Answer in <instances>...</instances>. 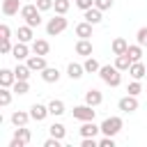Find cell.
Wrapping results in <instances>:
<instances>
[{
    "instance_id": "obj_1",
    "label": "cell",
    "mask_w": 147,
    "mask_h": 147,
    "mask_svg": "<svg viewBox=\"0 0 147 147\" xmlns=\"http://www.w3.org/2000/svg\"><path fill=\"white\" fill-rule=\"evenodd\" d=\"M99 76H101V80H103L106 85H110V87H117V85L122 83V71H119L115 64H101Z\"/></svg>"
},
{
    "instance_id": "obj_2",
    "label": "cell",
    "mask_w": 147,
    "mask_h": 147,
    "mask_svg": "<svg viewBox=\"0 0 147 147\" xmlns=\"http://www.w3.org/2000/svg\"><path fill=\"white\" fill-rule=\"evenodd\" d=\"M21 18H23L28 25L39 28V25H41V9H39L37 5H23V7H21Z\"/></svg>"
},
{
    "instance_id": "obj_3",
    "label": "cell",
    "mask_w": 147,
    "mask_h": 147,
    "mask_svg": "<svg viewBox=\"0 0 147 147\" xmlns=\"http://www.w3.org/2000/svg\"><path fill=\"white\" fill-rule=\"evenodd\" d=\"M67 25H69V21L64 18V14H55V18H48L46 32H48V37H55V34H62L67 30Z\"/></svg>"
},
{
    "instance_id": "obj_4",
    "label": "cell",
    "mask_w": 147,
    "mask_h": 147,
    "mask_svg": "<svg viewBox=\"0 0 147 147\" xmlns=\"http://www.w3.org/2000/svg\"><path fill=\"white\" fill-rule=\"evenodd\" d=\"M122 126H124L122 117L113 115V117H106V119L101 122V133H103V136H117V133L122 131Z\"/></svg>"
},
{
    "instance_id": "obj_5",
    "label": "cell",
    "mask_w": 147,
    "mask_h": 147,
    "mask_svg": "<svg viewBox=\"0 0 147 147\" xmlns=\"http://www.w3.org/2000/svg\"><path fill=\"white\" fill-rule=\"evenodd\" d=\"M71 115H74V119H78V122H90V119H94L96 110H94V106L83 103V106H74Z\"/></svg>"
},
{
    "instance_id": "obj_6",
    "label": "cell",
    "mask_w": 147,
    "mask_h": 147,
    "mask_svg": "<svg viewBox=\"0 0 147 147\" xmlns=\"http://www.w3.org/2000/svg\"><path fill=\"white\" fill-rule=\"evenodd\" d=\"M30 140H32L30 129H25V126H16V131H14V138H11L9 147H25V145H30Z\"/></svg>"
},
{
    "instance_id": "obj_7",
    "label": "cell",
    "mask_w": 147,
    "mask_h": 147,
    "mask_svg": "<svg viewBox=\"0 0 147 147\" xmlns=\"http://www.w3.org/2000/svg\"><path fill=\"white\" fill-rule=\"evenodd\" d=\"M117 108H119L122 113H133V110H138V96H133V94L122 96V99L117 101Z\"/></svg>"
},
{
    "instance_id": "obj_8",
    "label": "cell",
    "mask_w": 147,
    "mask_h": 147,
    "mask_svg": "<svg viewBox=\"0 0 147 147\" xmlns=\"http://www.w3.org/2000/svg\"><path fill=\"white\" fill-rule=\"evenodd\" d=\"M48 115H51L48 106H44V103H32V106H30V117H32L34 122H44Z\"/></svg>"
},
{
    "instance_id": "obj_9",
    "label": "cell",
    "mask_w": 147,
    "mask_h": 147,
    "mask_svg": "<svg viewBox=\"0 0 147 147\" xmlns=\"http://www.w3.org/2000/svg\"><path fill=\"white\" fill-rule=\"evenodd\" d=\"M25 64H28L32 71H44V69L48 67V64H46V55H37V53H34V55H30Z\"/></svg>"
},
{
    "instance_id": "obj_10",
    "label": "cell",
    "mask_w": 147,
    "mask_h": 147,
    "mask_svg": "<svg viewBox=\"0 0 147 147\" xmlns=\"http://www.w3.org/2000/svg\"><path fill=\"white\" fill-rule=\"evenodd\" d=\"M78 131H80L83 138H96V133H101V126H96L94 119H90V122H83V126Z\"/></svg>"
},
{
    "instance_id": "obj_11",
    "label": "cell",
    "mask_w": 147,
    "mask_h": 147,
    "mask_svg": "<svg viewBox=\"0 0 147 147\" xmlns=\"http://www.w3.org/2000/svg\"><path fill=\"white\" fill-rule=\"evenodd\" d=\"M129 74H131L133 80H140V78L147 76V64H142V60H138V62H133V64L129 67Z\"/></svg>"
},
{
    "instance_id": "obj_12",
    "label": "cell",
    "mask_w": 147,
    "mask_h": 147,
    "mask_svg": "<svg viewBox=\"0 0 147 147\" xmlns=\"http://www.w3.org/2000/svg\"><path fill=\"white\" fill-rule=\"evenodd\" d=\"M11 55L21 62V60H28L30 57V48H28V44L25 41H18V44H14V48H11Z\"/></svg>"
},
{
    "instance_id": "obj_13",
    "label": "cell",
    "mask_w": 147,
    "mask_h": 147,
    "mask_svg": "<svg viewBox=\"0 0 147 147\" xmlns=\"http://www.w3.org/2000/svg\"><path fill=\"white\" fill-rule=\"evenodd\" d=\"M83 18L87 21V23H92V25H96V23H101V9L99 7H90V9H85L83 11Z\"/></svg>"
},
{
    "instance_id": "obj_14",
    "label": "cell",
    "mask_w": 147,
    "mask_h": 147,
    "mask_svg": "<svg viewBox=\"0 0 147 147\" xmlns=\"http://www.w3.org/2000/svg\"><path fill=\"white\" fill-rule=\"evenodd\" d=\"M74 32H76V37H78V39H90V37H92V23L80 21V23L74 28Z\"/></svg>"
},
{
    "instance_id": "obj_15",
    "label": "cell",
    "mask_w": 147,
    "mask_h": 147,
    "mask_svg": "<svg viewBox=\"0 0 147 147\" xmlns=\"http://www.w3.org/2000/svg\"><path fill=\"white\" fill-rule=\"evenodd\" d=\"M83 74H87L83 64H78V62H69V67H67V76H69L71 80H78V78H83Z\"/></svg>"
},
{
    "instance_id": "obj_16",
    "label": "cell",
    "mask_w": 147,
    "mask_h": 147,
    "mask_svg": "<svg viewBox=\"0 0 147 147\" xmlns=\"http://www.w3.org/2000/svg\"><path fill=\"white\" fill-rule=\"evenodd\" d=\"M16 83L14 69H0V87H11Z\"/></svg>"
},
{
    "instance_id": "obj_17",
    "label": "cell",
    "mask_w": 147,
    "mask_h": 147,
    "mask_svg": "<svg viewBox=\"0 0 147 147\" xmlns=\"http://www.w3.org/2000/svg\"><path fill=\"white\" fill-rule=\"evenodd\" d=\"M21 11V0H2V14L5 16H14Z\"/></svg>"
},
{
    "instance_id": "obj_18",
    "label": "cell",
    "mask_w": 147,
    "mask_h": 147,
    "mask_svg": "<svg viewBox=\"0 0 147 147\" xmlns=\"http://www.w3.org/2000/svg\"><path fill=\"white\" fill-rule=\"evenodd\" d=\"M101 101H103V94H101L99 90L90 87V90L85 92V103H90V106H94V108H96V106H99Z\"/></svg>"
},
{
    "instance_id": "obj_19",
    "label": "cell",
    "mask_w": 147,
    "mask_h": 147,
    "mask_svg": "<svg viewBox=\"0 0 147 147\" xmlns=\"http://www.w3.org/2000/svg\"><path fill=\"white\" fill-rule=\"evenodd\" d=\"M30 119H32V117H30V113H25V110H14V113H11V124H14V126H25Z\"/></svg>"
},
{
    "instance_id": "obj_20",
    "label": "cell",
    "mask_w": 147,
    "mask_h": 147,
    "mask_svg": "<svg viewBox=\"0 0 147 147\" xmlns=\"http://www.w3.org/2000/svg\"><path fill=\"white\" fill-rule=\"evenodd\" d=\"M126 48H129V41H126L124 37H117V39H113V44H110L113 55H122V53H126Z\"/></svg>"
},
{
    "instance_id": "obj_21",
    "label": "cell",
    "mask_w": 147,
    "mask_h": 147,
    "mask_svg": "<svg viewBox=\"0 0 147 147\" xmlns=\"http://www.w3.org/2000/svg\"><path fill=\"white\" fill-rule=\"evenodd\" d=\"M76 53L83 55V57H90L92 55V41L90 39H78L76 41Z\"/></svg>"
},
{
    "instance_id": "obj_22",
    "label": "cell",
    "mask_w": 147,
    "mask_h": 147,
    "mask_svg": "<svg viewBox=\"0 0 147 147\" xmlns=\"http://www.w3.org/2000/svg\"><path fill=\"white\" fill-rule=\"evenodd\" d=\"M48 51H51V44H48L46 39H34V41H32V53H37V55H48Z\"/></svg>"
},
{
    "instance_id": "obj_23",
    "label": "cell",
    "mask_w": 147,
    "mask_h": 147,
    "mask_svg": "<svg viewBox=\"0 0 147 147\" xmlns=\"http://www.w3.org/2000/svg\"><path fill=\"white\" fill-rule=\"evenodd\" d=\"M133 64V60L129 57V53H122V55H115V67L119 71H129V67Z\"/></svg>"
},
{
    "instance_id": "obj_24",
    "label": "cell",
    "mask_w": 147,
    "mask_h": 147,
    "mask_svg": "<svg viewBox=\"0 0 147 147\" xmlns=\"http://www.w3.org/2000/svg\"><path fill=\"white\" fill-rule=\"evenodd\" d=\"M39 74H41V78H44L46 83H57V80H60V76H62L55 67H46V69H44V71H39Z\"/></svg>"
},
{
    "instance_id": "obj_25",
    "label": "cell",
    "mask_w": 147,
    "mask_h": 147,
    "mask_svg": "<svg viewBox=\"0 0 147 147\" xmlns=\"http://www.w3.org/2000/svg\"><path fill=\"white\" fill-rule=\"evenodd\" d=\"M16 37H18V41H25V44L32 41V37H34V34H32V25H28V23L21 25V28L16 30Z\"/></svg>"
},
{
    "instance_id": "obj_26",
    "label": "cell",
    "mask_w": 147,
    "mask_h": 147,
    "mask_svg": "<svg viewBox=\"0 0 147 147\" xmlns=\"http://www.w3.org/2000/svg\"><path fill=\"white\" fill-rule=\"evenodd\" d=\"M48 110H51V115H53V117H60V115H64V101H60V99H53V101L48 103Z\"/></svg>"
},
{
    "instance_id": "obj_27",
    "label": "cell",
    "mask_w": 147,
    "mask_h": 147,
    "mask_svg": "<svg viewBox=\"0 0 147 147\" xmlns=\"http://www.w3.org/2000/svg\"><path fill=\"white\" fill-rule=\"evenodd\" d=\"M126 53H129V57H131L133 62H138V60H142V46H140V44H129V48H126Z\"/></svg>"
},
{
    "instance_id": "obj_28",
    "label": "cell",
    "mask_w": 147,
    "mask_h": 147,
    "mask_svg": "<svg viewBox=\"0 0 147 147\" xmlns=\"http://www.w3.org/2000/svg\"><path fill=\"white\" fill-rule=\"evenodd\" d=\"M14 74H16V80H28V78H30V74H32V69H30L28 64H16Z\"/></svg>"
},
{
    "instance_id": "obj_29",
    "label": "cell",
    "mask_w": 147,
    "mask_h": 147,
    "mask_svg": "<svg viewBox=\"0 0 147 147\" xmlns=\"http://www.w3.org/2000/svg\"><path fill=\"white\" fill-rule=\"evenodd\" d=\"M48 133L53 136V138H64V133H67V129H64V124H60V122H53L51 126H48Z\"/></svg>"
},
{
    "instance_id": "obj_30",
    "label": "cell",
    "mask_w": 147,
    "mask_h": 147,
    "mask_svg": "<svg viewBox=\"0 0 147 147\" xmlns=\"http://www.w3.org/2000/svg\"><path fill=\"white\" fill-rule=\"evenodd\" d=\"M83 67H85V71H87V74H99V69H101V64H99L92 55H90V57H85Z\"/></svg>"
},
{
    "instance_id": "obj_31",
    "label": "cell",
    "mask_w": 147,
    "mask_h": 147,
    "mask_svg": "<svg viewBox=\"0 0 147 147\" xmlns=\"http://www.w3.org/2000/svg\"><path fill=\"white\" fill-rule=\"evenodd\" d=\"M11 90H14V94H28L30 92V83L28 80H16L11 85Z\"/></svg>"
},
{
    "instance_id": "obj_32",
    "label": "cell",
    "mask_w": 147,
    "mask_h": 147,
    "mask_svg": "<svg viewBox=\"0 0 147 147\" xmlns=\"http://www.w3.org/2000/svg\"><path fill=\"white\" fill-rule=\"evenodd\" d=\"M69 7H71V0H55V5H53L55 14H67Z\"/></svg>"
},
{
    "instance_id": "obj_33",
    "label": "cell",
    "mask_w": 147,
    "mask_h": 147,
    "mask_svg": "<svg viewBox=\"0 0 147 147\" xmlns=\"http://www.w3.org/2000/svg\"><path fill=\"white\" fill-rule=\"evenodd\" d=\"M11 87H2L0 90V106H9L11 103Z\"/></svg>"
},
{
    "instance_id": "obj_34",
    "label": "cell",
    "mask_w": 147,
    "mask_h": 147,
    "mask_svg": "<svg viewBox=\"0 0 147 147\" xmlns=\"http://www.w3.org/2000/svg\"><path fill=\"white\" fill-rule=\"evenodd\" d=\"M126 92H129V94H133V96H138V94L142 92V85H140V80H133V83H129Z\"/></svg>"
},
{
    "instance_id": "obj_35",
    "label": "cell",
    "mask_w": 147,
    "mask_h": 147,
    "mask_svg": "<svg viewBox=\"0 0 147 147\" xmlns=\"http://www.w3.org/2000/svg\"><path fill=\"white\" fill-rule=\"evenodd\" d=\"M0 41H2V44H0V53H2V55H9L11 48H14V46H11V39H0Z\"/></svg>"
},
{
    "instance_id": "obj_36",
    "label": "cell",
    "mask_w": 147,
    "mask_h": 147,
    "mask_svg": "<svg viewBox=\"0 0 147 147\" xmlns=\"http://www.w3.org/2000/svg\"><path fill=\"white\" fill-rule=\"evenodd\" d=\"M34 5H37V7L41 9V11H48V9H53V5H55V0H37Z\"/></svg>"
},
{
    "instance_id": "obj_37",
    "label": "cell",
    "mask_w": 147,
    "mask_h": 147,
    "mask_svg": "<svg viewBox=\"0 0 147 147\" xmlns=\"http://www.w3.org/2000/svg\"><path fill=\"white\" fill-rule=\"evenodd\" d=\"M136 41H138L140 46H147V28H140V30H138V34H136Z\"/></svg>"
},
{
    "instance_id": "obj_38",
    "label": "cell",
    "mask_w": 147,
    "mask_h": 147,
    "mask_svg": "<svg viewBox=\"0 0 147 147\" xmlns=\"http://www.w3.org/2000/svg\"><path fill=\"white\" fill-rule=\"evenodd\" d=\"M99 147H115V136H103L99 140Z\"/></svg>"
},
{
    "instance_id": "obj_39",
    "label": "cell",
    "mask_w": 147,
    "mask_h": 147,
    "mask_svg": "<svg viewBox=\"0 0 147 147\" xmlns=\"http://www.w3.org/2000/svg\"><path fill=\"white\" fill-rule=\"evenodd\" d=\"M94 7H99L101 11H106V9L113 7V0H94Z\"/></svg>"
},
{
    "instance_id": "obj_40",
    "label": "cell",
    "mask_w": 147,
    "mask_h": 147,
    "mask_svg": "<svg viewBox=\"0 0 147 147\" xmlns=\"http://www.w3.org/2000/svg\"><path fill=\"white\" fill-rule=\"evenodd\" d=\"M74 2H76V7H78V9H83V11H85V9H90V7H94V0H74Z\"/></svg>"
},
{
    "instance_id": "obj_41",
    "label": "cell",
    "mask_w": 147,
    "mask_h": 147,
    "mask_svg": "<svg viewBox=\"0 0 147 147\" xmlns=\"http://www.w3.org/2000/svg\"><path fill=\"white\" fill-rule=\"evenodd\" d=\"M0 39H11V30H9V25H7V23H2V25H0Z\"/></svg>"
},
{
    "instance_id": "obj_42",
    "label": "cell",
    "mask_w": 147,
    "mask_h": 147,
    "mask_svg": "<svg viewBox=\"0 0 147 147\" xmlns=\"http://www.w3.org/2000/svg\"><path fill=\"white\" fill-rule=\"evenodd\" d=\"M80 147H99V140L96 138H83L80 140Z\"/></svg>"
},
{
    "instance_id": "obj_43",
    "label": "cell",
    "mask_w": 147,
    "mask_h": 147,
    "mask_svg": "<svg viewBox=\"0 0 147 147\" xmlns=\"http://www.w3.org/2000/svg\"><path fill=\"white\" fill-rule=\"evenodd\" d=\"M60 145H62V140L60 138H53V136L48 140H44V147H60Z\"/></svg>"
}]
</instances>
